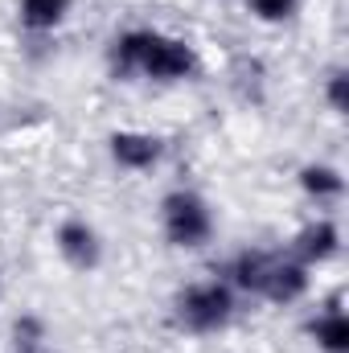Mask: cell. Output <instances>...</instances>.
<instances>
[{"label": "cell", "instance_id": "cell-10", "mask_svg": "<svg viewBox=\"0 0 349 353\" xmlns=\"http://www.w3.org/2000/svg\"><path fill=\"white\" fill-rule=\"evenodd\" d=\"M70 12V0H21V25L29 29H54Z\"/></svg>", "mask_w": 349, "mask_h": 353}, {"label": "cell", "instance_id": "cell-12", "mask_svg": "<svg viewBox=\"0 0 349 353\" xmlns=\"http://www.w3.org/2000/svg\"><path fill=\"white\" fill-rule=\"evenodd\" d=\"M292 8H296V0H251V12L259 21H283V17H292Z\"/></svg>", "mask_w": 349, "mask_h": 353}, {"label": "cell", "instance_id": "cell-3", "mask_svg": "<svg viewBox=\"0 0 349 353\" xmlns=\"http://www.w3.org/2000/svg\"><path fill=\"white\" fill-rule=\"evenodd\" d=\"M161 218H165V234H169V243H173V247H185V251L210 243V234H214L210 205H206L197 193H189V189H177V193L165 197Z\"/></svg>", "mask_w": 349, "mask_h": 353}, {"label": "cell", "instance_id": "cell-4", "mask_svg": "<svg viewBox=\"0 0 349 353\" xmlns=\"http://www.w3.org/2000/svg\"><path fill=\"white\" fill-rule=\"evenodd\" d=\"M308 292V271L304 263H292V259H271L267 267V279H263V292L271 304H292Z\"/></svg>", "mask_w": 349, "mask_h": 353}, {"label": "cell", "instance_id": "cell-9", "mask_svg": "<svg viewBox=\"0 0 349 353\" xmlns=\"http://www.w3.org/2000/svg\"><path fill=\"white\" fill-rule=\"evenodd\" d=\"M267 267H271V255H263V251H243V255H235V263H230V279H235V288H243V292H263Z\"/></svg>", "mask_w": 349, "mask_h": 353}, {"label": "cell", "instance_id": "cell-5", "mask_svg": "<svg viewBox=\"0 0 349 353\" xmlns=\"http://www.w3.org/2000/svg\"><path fill=\"white\" fill-rule=\"evenodd\" d=\"M111 157L119 161V169H152L161 161V140L148 136V132H115L111 136Z\"/></svg>", "mask_w": 349, "mask_h": 353}, {"label": "cell", "instance_id": "cell-11", "mask_svg": "<svg viewBox=\"0 0 349 353\" xmlns=\"http://www.w3.org/2000/svg\"><path fill=\"white\" fill-rule=\"evenodd\" d=\"M300 185H304L317 201L341 197V189H346L341 173H337V169H329V165H304V169H300Z\"/></svg>", "mask_w": 349, "mask_h": 353}, {"label": "cell", "instance_id": "cell-2", "mask_svg": "<svg viewBox=\"0 0 349 353\" xmlns=\"http://www.w3.org/2000/svg\"><path fill=\"white\" fill-rule=\"evenodd\" d=\"M230 316H235V292L222 279L193 283L177 296V321L189 333H218L230 325Z\"/></svg>", "mask_w": 349, "mask_h": 353}, {"label": "cell", "instance_id": "cell-13", "mask_svg": "<svg viewBox=\"0 0 349 353\" xmlns=\"http://www.w3.org/2000/svg\"><path fill=\"white\" fill-rule=\"evenodd\" d=\"M329 103H333V111H346V74L329 79Z\"/></svg>", "mask_w": 349, "mask_h": 353}, {"label": "cell", "instance_id": "cell-7", "mask_svg": "<svg viewBox=\"0 0 349 353\" xmlns=\"http://www.w3.org/2000/svg\"><path fill=\"white\" fill-rule=\"evenodd\" d=\"M337 243H341L337 226H333L329 218H321V222H312V226H304V230L296 234V255H300L304 263H325L329 255H337Z\"/></svg>", "mask_w": 349, "mask_h": 353}, {"label": "cell", "instance_id": "cell-6", "mask_svg": "<svg viewBox=\"0 0 349 353\" xmlns=\"http://www.w3.org/2000/svg\"><path fill=\"white\" fill-rule=\"evenodd\" d=\"M58 251L62 259L79 271H90L99 263V234L90 230L87 222H62L58 226Z\"/></svg>", "mask_w": 349, "mask_h": 353}, {"label": "cell", "instance_id": "cell-1", "mask_svg": "<svg viewBox=\"0 0 349 353\" xmlns=\"http://www.w3.org/2000/svg\"><path fill=\"white\" fill-rule=\"evenodd\" d=\"M111 66L119 74H144V79H157V83H177V79L193 74L197 58H193V46L181 41V37H165V33H152V29H132V33L115 37Z\"/></svg>", "mask_w": 349, "mask_h": 353}, {"label": "cell", "instance_id": "cell-8", "mask_svg": "<svg viewBox=\"0 0 349 353\" xmlns=\"http://www.w3.org/2000/svg\"><path fill=\"white\" fill-rule=\"evenodd\" d=\"M312 341L325 353H349V321L337 304H333L325 316L312 321Z\"/></svg>", "mask_w": 349, "mask_h": 353}]
</instances>
